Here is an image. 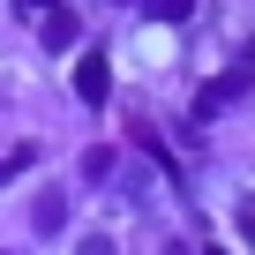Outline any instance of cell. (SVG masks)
Segmentation results:
<instances>
[{"label": "cell", "mask_w": 255, "mask_h": 255, "mask_svg": "<svg viewBox=\"0 0 255 255\" xmlns=\"http://www.w3.org/2000/svg\"><path fill=\"white\" fill-rule=\"evenodd\" d=\"M248 83H255L248 68H225V75H210V83L195 90V120H218V113H233V105L248 98Z\"/></svg>", "instance_id": "6da1fadb"}, {"label": "cell", "mask_w": 255, "mask_h": 255, "mask_svg": "<svg viewBox=\"0 0 255 255\" xmlns=\"http://www.w3.org/2000/svg\"><path fill=\"white\" fill-rule=\"evenodd\" d=\"M75 98H83V105H105V98H113V68H105V53H83V60H75Z\"/></svg>", "instance_id": "7a4b0ae2"}, {"label": "cell", "mask_w": 255, "mask_h": 255, "mask_svg": "<svg viewBox=\"0 0 255 255\" xmlns=\"http://www.w3.org/2000/svg\"><path fill=\"white\" fill-rule=\"evenodd\" d=\"M30 233H38V240H60V233H68V195H60V188H45V195L30 203Z\"/></svg>", "instance_id": "3957f363"}, {"label": "cell", "mask_w": 255, "mask_h": 255, "mask_svg": "<svg viewBox=\"0 0 255 255\" xmlns=\"http://www.w3.org/2000/svg\"><path fill=\"white\" fill-rule=\"evenodd\" d=\"M113 173H120V150H113V143H90V150H83V180H90V188H105Z\"/></svg>", "instance_id": "277c9868"}, {"label": "cell", "mask_w": 255, "mask_h": 255, "mask_svg": "<svg viewBox=\"0 0 255 255\" xmlns=\"http://www.w3.org/2000/svg\"><path fill=\"white\" fill-rule=\"evenodd\" d=\"M38 38H45V53H68V45H75V15H68V8H53Z\"/></svg>", "instance_id": "5b68a950"}, {"label": "cell", "mask_w": 255, "mask_h": 255, "mask_svg": "<svg viewBox=\"0 0 255 255\" xmlns=\"http://www.w3.org/2000/svg\"><path fill=\"white\" fill-rule=\"evenodd\" d=\"M150 8H158V23H188V15H195V0H150Z\"/></svg>", "instance_id": "8992f818"}, {"label": "cell", "mask_w": 255, "mask_h": 255, "mask_svg": "<svg viewBox=\"0 0 255 255\" xmlns=\"http://www.w3.org/2000/svg\"><path fill=\"white\" fill-rule=\"evenodd\" d=\"M75 255H120V248H113V233H83V240H75Z\"/></svg>", "instance_id": "52a82bcc"}, {"label": "cell", "mask_w": 255, "mask_h": 255, "mask_svg": "<svg viewBox=\"0 0 255 255\" xmlns=\"http://www.w3.org/2000/svg\"><path fill=\"white\" fill-rule=\"evenodd\" d=\"M15 8H53V0H15Z\"/></svg>", "instance_id": "ba28073f"}, {"label": "cell", "mask_w": 255, "mask_h": 255, "mask_svg": "<svg viewBox=\"0 0 255 255\" xmlns=\"http://www.w3.org/2000/svg\"><path fill=\"white\" fill-rule=\"evenodd\" d=\"M203 255H233V248H203Z\"/></svg>", "instance_id": "9c48e42d"}, {"label": "cell", "mask_w": 255, "mask_h": 255, "mask_svg": "<svg viewBox=\"0 0 255 255\" xmlns=\"http://www.w3.org/2000/svg\"><path fill=\"white\" fill-rule=\"evenodd\" d=\"M0 173H8V165H0Z\"/></svg>", "instance_id": "30bf717a"}]
</instances>
